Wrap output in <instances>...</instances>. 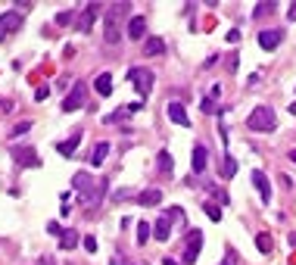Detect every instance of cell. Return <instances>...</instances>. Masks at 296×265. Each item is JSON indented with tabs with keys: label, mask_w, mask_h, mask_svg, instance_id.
Instances as JSON below:
<instances>
[{
	"label": "cell",
	"mask_w": 296,
	"mask_h": 265,
	"mask_svg": "<svg viewBox=\"0 0 296 265\" xmlns=\"http://www.w3.org/2000/svg\"><path fill=\"white\" fill-rule=\"evenodd\" d=\"M72 22H75V13H72V10L57 13V25H72Z\"/></svg>",
	"instance_id": "cell-26"
},
{
	"label": "cell",
	"mask_w": 296,
	"mask_h": 265,
	"mask_svg": "<svg viewBox=\"0 0 296 265\" xmlns=\"http://www.w3.org/2000/svg\"><path fill=\"white\" fill-rule=\"evenodd\" d=\"M128 265H134V262H128Z\"/></svg>",
	"instance_id": "cell-44"
},
{
	"label": "cell",
	"mask_w": 296,
	"mask_h": 265,
	"mask_svg": "<svg viewBox=\"0 0 296 265\" xmlns=\"http://www.w3.org/2000/svg\"><path fill=\"white\" fill-rule=\"evenodd\" d=\"M137 203H140V206H159V203H162V190H159V187L140 190V193H137Z\"/></svg>",
	"instance_id": "cell-15"
},
{
	"label": "cell",
	"mask_w": 296,
	"mask_h": 265,
	"mask_svg": "<svg viewBox=\"0 0 296 265\" xmlns=\"http://www.w3.org/2000/svg\"><path fill=\"white\" fill-rule=\"evenodd\" d=\"M156 163H159V172H169V175H172V169H175V159H172V153H169V150H162V153L156 156Z\"/></svg>",
	"instance_id": "cell-22"
},
{
	"label": "cell",
	"mask_w": 296,
	"mask_h": 265,
	"mask_svg": "<svg viewBox=\"0 0 296 265\" xmlns=\"http://www.w3.org/2000/svg\"><path fill=\"white\" fill-rule=\"evenodd\" d=\"M106 156H109V144H106V140H100V144H97L94 150H90V156H87V163H90V169H100Z\"/></svg>",
	"instance_id": "cell-14"
},
{
	"label": "cell",
	"mask_w": 296,
	"mask_h": 265,
	"mask_svg": "<svg viewBox=\"0 0 296 265\" xmlns=\"http://www.w3.org/2000/svg\"><path fill=\"white\" fill-rule=\"evenodd\" d=\"M78 144H81V131L78 134H72L69 140H63V144H57V150H60V156H75V150H78Z\"/></svg>",
	"instance_id": "cell-17"
},
{
	"label": "cell",
	"mask_w": 296,
	"mask_h": 265,
	"mask_svg": "<svg viewBox=\"0 0 296 265\" xmlns=\"http://www.w3.org/2000/svg\"><path fill=\"white\" fill-rule=\"evenodd\" d=\"M203 212H206L212 222H221V206H215V203H203Z\"/></svg>",
	"instance_id": "cell-25"
},
{
	"label": "cell",
	"mask_w": 296,
	"mask_h": 265,
	"mask_svg": "<svg viewBox=\"0 0 296 265\" xmlns=\"http://www.w3.org/2000/svg\"><path fill=\"white\" fill-rule=\"evenodd\" d=\"M287 19H290V22H296V4H290V13H287Z\"/></svg>",
	"instance_id": "cell-38"
},
{
	"label": "cell",
	"mask_w": 296,
	"mask_h": 265,
	"mask_svg": "<svg viewBox=\"0 0 296 265\" xmlns=\"http://www.w3.org/2000/svg\"><path fill=\"white\" fill-rule=\"evenodd\" d=\"M78 243H81V240H78V234L72 231V228H69V231H63V234H60V250H75Z\"/></svg>",
	"instance_id": "cell-20"
},
{
	"label": "cell",
	"mask_w": 296,
	"mask_h": 265,
	"mask_svg": "<svg viewBox=\"0 0 296 265\" xmlns=\"http://www.w3.org/2000/svg\"><path fill=\"white\" fill-rule=\"evenodd\" d=\"M206 163H209V150L203 144H193V150H190V172L203 175V172H206Z\"/></svg>",
	"instance_id": "cell-9"
},
{
	"label": "cell",
	"mask_w": 296,
	"mask_h": 265,
	"mask_svg": "<svg viewBox=\"0 0 296 265\" xmlns=\"http://www.w3.org/2000/svg\"><path fill=\"white\" fill-rule=\"evenodd\" d=\"M159 53H165V41L162 38H146L143 41V57H159Z\"/></svg>",
	"instance_id": "cell-18"
},
{
	"label": "cell",
	"mask_w": 296,
	"mask_h": 265,
	"mask_svg": "<svg viewBox=\"0 0 296 265\" xmlns=\"http://www.w3.org/2000/svg\"><path fill=\"white\" fill-rule=\"evenodd\" d=\"M281 41H284V31H281V28H265V31H259V47L268 50V53L281 47Z\"/></svg>",
	"instance_id": "cell-8"
},
{
	"label": "cell",
	"mask_w": 296,
	"mask_h": 265,
	"mask_svg": "<svg viewBox=\"0 0 296 265\" xmlns=\"http://www.w3.org/2000/svg\"><path fill=\"white\" fill-rule=\"evenodd\" d=\"M150 237H153V228H150V225H146V222H140V225H137V243L143 246V243H146V240H150Z\"/></svg>",
	"instance_id": "cell-24"
},
{
	"label": "cell",
	"mask_w": 296,
	"mask_h": 265,
	"mask_svg": "<svg viewBox=\"0 0 296 265\" xmlns=\"http://www.w3.org/2000/svg\"><path fill=\"white\" fill-rule=\"evenodd\" d=\"M87 103V84L84 81H75V87L66 94V100H63V113H75V110H81V106Z\"/></svg>",
	"instance_id": "cell-3"
},
{
	"label": "cell",
	"mask_w": 296,
	"mask_h": 265,
	"mask_svg": "<svg viewBox=\"0 0 296 265\" xmlns=\"http://www.w3.org/2000/svg\"><path fill=\"white\" fill-rule=\"evenodd\" d=\"M94 87H97V94H100V97H109V94H113V75H109V72H103V75H97V81H94Z\"/></svg>",
	"instance_id": "cell-19"
},
{
	"label": "cell",
	"mask_w": 296,
	"mask_h": 265,
	"mask_svg": "<svg viewBox=\"0 0 296 265\" xmlns=\"http://www.w3.org/2000/svg\"><path fill=\"white\" fill-rule=\"evenodd\" d=\"M271 10H274L271 0H268V4H256V13H253V16H265V13H271Z\"/></svg>",
	"instance_id": "cell-29"
},
{
	"label": "cell",
	"mask_w": 296,
	"mask_h": 265,
	"mask_svg": "<svg viewBox=\"0 0 296 265\" xmlns=\"http://www.w3.org/2000/svg\"><path fill=\"white\" fill-rule=\"evenodd\" d=\"M169 234H172V219L162 216V219L153 225V240H169Z\"/></svg>",
	"instance_id": "cell-16"
},
{
	"label": "cell",
	"mask_w": 296,
	"mask_h": 265,
	"mask_svg": "<svg viewBox=\"0 0 296 265\" xmlns=\"http://www.w3.org/2000/svg\"><path fill=\"white\" fill-rule=\"evenodd\" d=\"M250 178H253V184H256V190H259V200L268 206V203H271V181L265 178V172H259V169H256Z\"/></svg>",
	"instance_id": "cell-11"
},
{
	"label": "cell",
	"mask_w": 296,
	"mask_h": 265,
	"mask_svg": "<svg viewBox=\"0 0 296 265\" xmlns=\"http://www.w3.org/2000/svg\"><path fill=\"white\" fill-rule=\"evenodd\" d=\"M159 262H162V265H178V262H175V259H169V256H165V259H159Z\"/></svg>",
	"instance_id": "cell-40"
},
{
	"label": "cell",
	"mask_w": 296,
	"mask_h": 265,
	"mask_svg": "<svg viewBox=\"0 0 296 265\" xmlns=\"http://www.w3.org/2000/svg\"><path fill=\"white\" fill-rule=\"evenodd\" d=\"M209 97H212V100L221 97V84H209Z\"/></svg>",
	"instance_id": "cell-34"
},
{
	"label": "cell",
	"mask_w": 296,
	"mask_h": 265,
	"mask_svg": "<svg viewBox=\"0 0 296 265\" xmlns=\"http://www.w3.org/2000/svg\"><path fill=\"white\" fill-rule=\"evenodd\" d=\"M97 13H100V4H87L81 19H78V31H90V25L97 22Z\"/></svg>",
	"instance_id": "cell-12"
},
{
	"label": "cell",
	"mask_w": 296,
	"mask_h": 265,
	"mask_svg": "<svg viewBox=\"0 0 296 265\" xmlns=\"http://www.w3.org/2000/svg\"><path fill=\"white\" fill-rule=\"evenodd\" d=\"M19 28H22V13H0V41H7Z\"/></svg>",
	"instance_id": "cell-6"
},
{
	"label": "cell",
	"mask_w": 296,
	"mask_h": 265,
	"mask_svg": "<svg viewBox=\"0 0 296 265\" xmlns=\"http://www.w3.org/2000/svg\"><path fill=\"white\" fill-rule=\"evenodd\" d=\"M41 265H53V259L50 256H41Z\"/></svg>",
	"instance_id": "cell-41"
},
{
	"label": "cell",
	"mask_w": 296,
	"mask_h": 265,
	"mask_svg": "<svg viewBox=\"0 0 296 265\" xmlns=\"http://www.w3.org/2000/svg\"><path fill=\"white\" fill-rule=\"evenodd\" d=\"M290 113H296V103H290Z\"/></svg>",
	"instance_id": "cell-43"
},
{
	"label": "cell",
	"mask_w": 296,
	"mask_h": 265,
	"mask_svg": "<svg viewBox=\"0 0 296 265\" xmlns=\"http://www.w3.org/2000/svg\"><path fill=\"white\" fill-rule=\"evenodd\" d=\"M200 110H203V113H215V100H212V97H203V100H200Z\"/></svg>",
	"instance_id": "cell-28"
},
{
	"label": "cell",
	"mask_w": 296,
	"mask_h": 265,
	"mask_svg": "<svg viewBox=\"0 0 296 265\" xmlns=\"http://www.w3.org/2000/svg\"><path fill=\"white\" fill-rule=\"evenodd\" d=\"M165 113H169V119L175 122V125H181V128H190V116H187V110L178 103V100H172V103H165Z\"/></svg>",
	"instance_id": "cell-10"
},
{
	"label": "cell",
	"mask_w": 296,
	"mask_h": 265,
	"mask_svg": "<svg viewBox=\"0 0 296 265\" xmlns=\"http://www.w3.org/2000/svg\"><path fill=\"white\" fill-rule=\"evenodd\" d=\"M128 78H131L134 91H137L143 100L150 97V91H153V72H150V69H131V72H128Z\"/></svg>",
	"instance_id": "cell-4"
},
{
	"label": "cell",
	"mask_w": 296,
	"mask_h": 265,
	"mask_svg": "<svg viewBox=\"0 0 296 265\" xmlns=\"http://www.w3.org/2000/svg\"><path fill=\"white\" fill-rule=\"evenodd\" d=\"M128 13V4H113L106 13V31H103V41L106 44H119V22L122 16Z\"/></svg>",
	"instance_id": "cell-2"
},
{
	"label": "cell",
	"mask_w": 296,
	"mask_h": 265,
	"mask_svg": "<svg viewBox=\"0 0 296 265\" xmlns=\"http://www.w3.org/2000/svg\"><path fill=\"white\" fill-rule=\"evenodd\" d=\"M234 175H237V159L234 156H225V159H221V178H234Z\"/></svg>",
	"instance_id": "cell-21"
},
{
	"label": "cell",
	"mask_w": 296,
	"mask_h": 265,
	"mask_svg": "<svg viewBox=\"0 0 296 265\" xmlns=\"http://www.w3.org/2000/svg\"><path fill=\"white\" fill-rule=\"evenodd\" d=\"M237 63H240L237 53H231V57H228V69H231V72H237Z\"/></svg>",
	"instance_id": "cell-36"
},
{
	"label": "cell",
	"mask_w": 296,
	"mask_h": 265,
	"mask_svg": "<svg viewBox=\"0 0 296 265\" xmlns=\"http://www.w3.org/2000/svg\"><path fill=\"white\" fill-rule=\"evenodd\" d=\"M200 250H203V231H200V228H193V231H187V250H184V262L193 265L196 256H200Z\"/></svg>",
	"instance_id": "cell-7"
},
{
	"label": "cell",
	"mask_w": 296,
	"mask_h": 265,
	"mask_svg": "<svg viewBox=\"0 0 296 265\" xmlns=\"http://www.w3.org/2000/svg\"><path fill=\"white\" fill-rule=\"evenodd\" d=\"M293 91H296V87H293Z\"/></svg>",
	"instance_id": "cell-45"
},
{
	"label": "cell",
	"mask_w": 296,
	"mask_h": 265,
	"mask_svg": "<svg viewBox=\"0 0 296 265\" xmlns=\"http://www.w3.org/2000/svg\"><path fill=\"white\" fill-rule=\"evenodd\" d=\"M256 250L268 256V253H271V234H265V231H262V234H256Z\"/></svg>",
	"instance_id": "cell-23"
},
{
	"label": "cell",
	"mask_w": 296,
	"mask_h": 265,
	"mask_svg": "<svg viewBox=\"0 0 296 265\" xmlns=\"http://www.w3.org/2000/svg\"><path fill=\"white\" fill-rule=\"evenodd\" d=\"M47 231H50V234H63V228H60L57 222H47Z\"/></svg>",
	"instance_id": "cell-37"
},
{
	"label": "cell",
	"mask_w": 296,
	"mask_h": 265,
	"mask_svg": "<svg viewBox=\"0 0 296 265\" xmlns=\"http://www.w3.org/2000/svg\"><path fill=\"white\" fill-rule=\"evenodd\" d=\"M172 222H184V209L181 206H172V216H169Z\"/></svg>",
	"instance_id": "cell-31"
},
{
	"label": "cell",
	"mask_w": 296,
	"mask_h": 265,
	"mask_svg": "<svg viewBox=\"0 0 296 265\" xmlns=\"http://www.w3.org/2000/svg\"><path fill=\"white\" fill-rule=\"evenodd\" d=\"M109 265H128V259H122V256H113V262Z\"/></svg>",
	"instance_id": "cell-39"
},
{
	"label": "cell",
	"mask_w": 296,
	"mask_h": 265,
	"mask_svg": "<svg viewBox=\"0 0 296 265\" xmlns=\"http://www.w3.org/2000/svg\"><path fill=\"white\" fill-rule=\"evenodd\" d=\"M143 34H146V19H143V16H134V19L128 22V38H131V41H143Z\"/></svg>",
	"instance_id": "cell-13"
},
{
	"label": "cell",
	"mask_w": 296,
	"mask_h": 265,
	"mask_svg": "<svg viewBox=\"0 0 296 265\" xmlns=\"http://www.w3.org/2000/svg\"><path fill=\"white\" fill-rule=\"evenodd\" d=\"M246 128L250 131H274L277 128V116L271 106H256V110L246 116Z\"/></svg>",
	"instance_id": "cell-1"
},
{
	"label": "cell",
	"mask_w": 296,
	"mask_h": 265,
	"mask_svg": "<svg viewBox=\"0 0 296 265\" xmlns=\"http://www.w3.org/2000/svg\"><path fill=\"white\" fill-rule=\"evenodd\" d=\"M290 163H296V150H290Z\"/></svg>",
	"instance_id": "cell-42"
},
{
	"label": "cell",
	"mask_w": 296,
	"mask_h": 265,
	"mask_svg": "<svg viewBox=\"0 0 296 265\" xmlns=\"http://www.w3.org/2000/svg\"><path fill=\"white\" fill-rule=\"evenodd\" d=\"M81 246H84L87 253H97V240H94V237H84V240H81Z\"/></svg>",
	"instance_id": "cell-30"
},
{
	"label": "cell",
	"mask_w": 296,
	"mask_h": 265,
	"mask_svg": "<svg viewBox=\"0 0 296 265\" xmlns=\"http://www.w3.org/2000/svg\"><path fill=\"white\" fill-rule=\"evenodd\" d=\"M13 159H16V166H22V169H38L41 166V156L34 147H13Z\"/></svg>",
	"instance_id": "cell-5"
},
{
	"label": "cell",
	"mask_w": 296,
	"mask_h": 265,
	"mask_svg": "<svg viewBox=\"0 0 296 265\" xmlns=\"http://www.w3.org/2000/svg\"><path fill=\"white\" fill-rule=\"evenodd\" d=\"M228 41H231V44L240 41V28H231V31H228Z\"/></svg>",
	"instance_id": "cell-35"
},
{
	"label": "cell",
	"mask_w": 296,
	"mask_h": 265,
	"mask_svg": "<svg viewBox=\"0 0 296 265\" xmlns=\"http://www.w3.org/2000/svg\"><path fill=\"white\" fill-rule=\"evenodd\" d=\"M221 265H237V253L228 250V253H225V262H221Z\"/></svg>",
	"instance_id": "cell-33"
},
{
	"label": "cell",
	"mask_w": 296,
	"mask_h": 265,
	"mask_svg": "<svg viewBox=\"0 0 296 265\" xmlns=\"http://www.w3.org/2000/svg\"><path fill=\"white\" fill-rule=\"evenodd\" d=\"M50 97V87L44 84V87H38V91H34V100H47Z\"/></svg>",
	"instance_id": "cell-32"
},
{
	"label": "cell",
	"mask_w": 296,
	"mask_h": 265,
	"mask_svg": "<svg viewBox=\"0 0 296 265\" xmlns=\"http://www.w3.org/2000/svg\"><path fill=\"white\" fill-rule=\"evenodd\" d=\"M31 131V122H19V125L13 128V137H22V134H28Z\"/></svg>",
	"instance_id": "cell-27"
}]
</instances>
